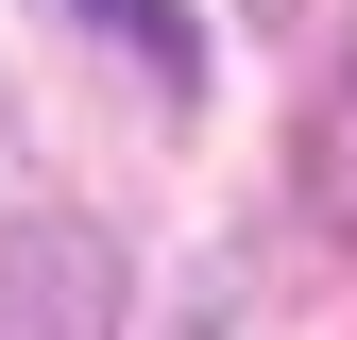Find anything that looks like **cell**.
<instances>
[{"label":"cell","instance_id":"obj_1","mask_svg":"<svg viewBox=\"0 0 357 340\" xmlns=\"http://www.w3.org/2000/svg\"><path fill=\"white\" fill-rule=\"evenodd\" d=\"M119 307V238L68 204H0V340H102Z\"/></svg>","mask_w":357,"mask_h":340},{"label":"cell","instance_id":"obj_2","mask_svg":"<svg viewBox=\"0 0 357 340\" xmlns=\"http://www.w3.org/2000/svg\"><path fill=\"white\" fill-rule=\"evenodd\" d=\"M306 204L357 238V52L324 68V102H306Z\"/></svg>","mask_w":357,"mask_h":340},{"label":"cell","instance_id":"obj_3","mask_svg":"<svg viewBox=\"0 0 357 340\" xmlns=\"http://www.w3.org/2000/svg\"><path fill=\"white\" fill-rule=\"evenodd\" d=\"M68 17H119V52H137L153 85H188V17H170V0H68Z\"/></svg>","mask_w":357,"mask_h":340},{"label":"cell","instance_id":"obj_4","mask_svg":"<svg viewBox=\"0 0 357 340\" xmlns=\"http://www.w3.org/2000/svg\"><path fill=\"white\" fill-rule=\"evenodd\" d=\"M170 340H221V307H188V323H170Z\"/></svg>","mask_w":357,"mask_h":340},{"label":"cell","instance_id":"obj_5","mask_svg":"<svg viewBox=\"0 0 357 340\" xmlns=\"http://www.w3.org/2000/svg\"><path fill=\"white\" fill-rule=\"evenodd\" d=\"M238 17H306V0H238Z\"/></svg>","mask_w":357,"mask_h":340}]
</instances>
